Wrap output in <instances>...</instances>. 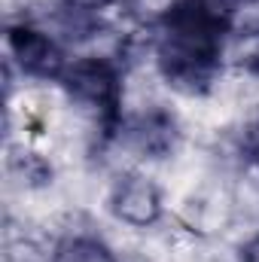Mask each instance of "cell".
I'll use <instances>...</instances> for the list:
<instances>
[{
	"instance_id": "obj_2",
	"label": "cell",
	"mask_w": 259,
	"mask_h": 262,
	"mask_svg": "<svg viewBox=\"0 0 259 262\" xmlns=\"http://www.w3.org/2000/svg\"><path fill=\"white\" fill-rule=\"evenodd\" d=\"M61 82L79 104L98 113V119L104 122L107 131L119 122L122 79H119V70L107 58H79L67 64L61 73Z\"/></svg>"
},
{
	"instance_id": "obj_6",
	"label": "cell",
	"mask_w": 259,
	"mask_h": 262,
	"mask_svg": "<svg viewBox=\"0 0 259 262\" xmlns=\"http://www.w3.org/2000/svg\"><path fill=\"white\" fill-rule=\"evenodd\" d=\"M52 262H119L116 253L92 235H70L64 241L55 244Z\"/></svg>"
},
{
	"instance_id": "obj_5",
	"label": "cell",
	"mask_w": 259,
	"mask_h": 262,
	"mask_svg": "<svg viewBox=\"0 0 259 262\" xmlns=\"http://www.w3.org/2000/svg\"><path fill=\"white\" fill-rule=\"evenodd\" d=\"M134 143L149 152V156H165L171 146H174V137H177V128H174V119L162 110H153L146 116H140L134 122Z\"/></svg>"
},
{
	"instance_id": "obj_3",
	"label": "cell",
	"mask_w": 259,
	"mask_h": 262,
	"mask_svg": "<svg viewBox=\"0 0 259 262\" xmlns=\"http://www.w3.org/2000/svg\"><path fill=\"white\" fill-rule=\"evenodd\" d=\"M110 210L116 220L146 229L162 216V192L146 174H125L113 183Z\"/></svg>"
},
{
	"instance_id": "obj_9",
	"label": "cell",
	"mask_w": 259,
	"mask_h": 262,
	"mask_svg": "<svg viewBox=\"0 0 259 262\" xmlns=\"http://www.w3.org/2000/svg\"><path fill=\"white\" fill-rule=\"evenodd\" d=\"M250 64H253V70L259 73V40H256V46H253V52H250Z\"/></svg>"
},
{
	"instance_id": "obj_4",
	"label": "cell",
	"mask_w": 259,
	"mask_h": 262,
	"mask_svg": "<svg viewBox=\"0 0 259 262\" xmlns=\"http://www.w3.org/2000/svg\"><path fill=\"white\" fill-rule=\"evenodd\" d=\"M9 52L15 55L18 67L31 76H61L64 58L49 34L34 25H12L9 28Z\"/></svg>"
},
{
	"instance_id": "obj_1",
	"label": "cell",
	"mask_w": 259,
	"mask_h": 262,
	"mask_svg": "<svg viewBox=\"0 0 259 262\" xmlns=\"http://www.w3.org/2000/svg\"><path fill=\"white\" fill-rule=\"evenodd\" d=\"M232 15L220 0H174L162 15L159 67L183 92H204L223 58Z\"/></svg>"
},
{
	"instance_id": "obj_8",
	"label": "cell",
	"mask_w": 259,
	"mask_h": 262,
	"mask_svg": "<svg viewBox=\"0 0 259 262\" xmlns=\"http://www.w3.org/2000/svg\"><path fill=\"white\" fill-rule=\"evenodd\" d=\"M67 3H73V6H82V9H98V6H104L107 0H67Z\"/></svg>"
},
{
	"instance_id": "obj_7",
	"label": "cell",
	"mask_w": 259,
	"mask_h": 262,
	"mask_svg": "<svg viewBox=\"0 0 259 262\" xmlns=\"http://www.w3.org/2000/svg\"><path fill=\"white\" fill-rule=\"evenodd\" d=\"M241 262H259V235L241 247Z\"/></svg>"
}]
</instances>
